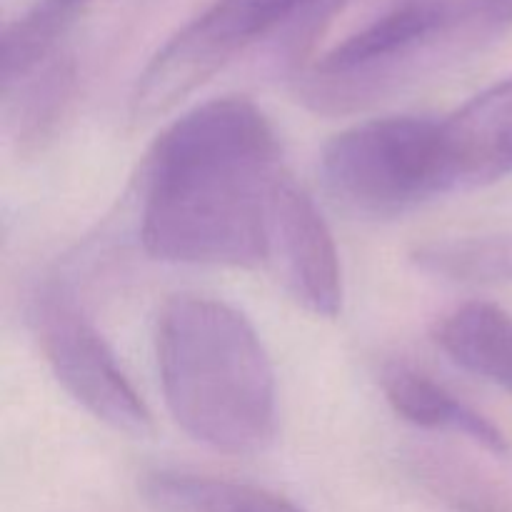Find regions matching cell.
Listing matches in <instances>:
<instances>
[{
	"instance_id": "cell-8",
	"label": "cell",
	"mask_w": 512,
	"mask_h": 512,
	"mask_svg": "<svg viewBox=\"0 0 512 512\" xmlns=\"http://www.w3.org/2000/svg\"><path fill=\"white\" fill-rule=\"evenodd\" d=\"M458 368L512 395V315L500 305L473 300L445 315L433 333Z\"/></svg>"
},
{
	"instance_id": "cell-12",
	"label": "cell",
	"mask_w": 512,
	"mask_h": 512,
	"mask_svg": "<svg viewBox=\"0 0 512 512\" xmlns=\"http://www.w3.org/2000/svg\"><path fill=\"white\" fill-rule=\"evenodd\" d=\"M415 263L463 283H512V238H463L415 250Z\"/></svg>"
},
{
	"instance_id": "cell-14",
	"label": "cell",
	"mask_w": 512,
	"mask_h": 512,
	"mask_svg": "<svg viewBox=\"0 0 512 512\" xmlns=\"http://www.w3.org/2000/svg\"><path fill=\"white\" fill-rule=\"evenodd\" d=\"M490 38H500L512 28V0H475Z\"/></svg>"
},
{
	"instance_id": "cell-7",
	"label": "cell",
	"mask_w": 512,
	"mask_h": 512,
	"mask_svg": "<svg viewBox=\"0 0 512 512\" xmlns=\"http://www.w3.org/2000/svg\"><path fill=\"white\" fill-rule=\"evenodd\" d=\"M380 385L390 408L408 423L418 428L458 433L495 455L510 453L508 438L498 425L490 423L483 413L455 398L450 390L420 370L405 363H390L380 375Z\"/></svg>"
},
{
	"instance_id": "cell-6",
	"label": "cell",
	"mask_w": 512,
	"mask_h": 512,
	"mask_svg": "<svg viewBox=\"0 0 512 512\" xmlns=\"http://www.w3.org/2000/svg\"><path fill=\"white\" fill-rule=\"evenodd\" d=\"M290 298L318 318H335L343 308V270L333 233L318 205L290 175H280L268 205V253Z\"/></svg>"
},
{
	"instance_id": "cell-5",
	"label": "cell",
	"mask_w": 512,
	"mask_h": 512,
	"mask_svg": "<svg viewBox=\"0 0 512 512\" xmlns=\"http://www.w3.org/2000/svg\"><path fill=\"white\" fill-rule=\"evenodd\" d=\"M30 325L50 370L95 420L130 438L153 433V415L123 373L103 335L58 288H45L30 303Z\"/></svg>"
},
{
	"instance_id": "cell-1",
	"label": "cell",
	"mask_w": 512,
	"mask_h": 512,
	"mask_svg": "<svg viewBox=\"0 0 512 512\" xmlns=\"http://www.w3.org/2000/svg\"><path fill=\"white\" fill-rule=\"evenodd\" d=\"M283 175L273 125L245 98L170 123L145 163L140 240L153 258L253 268L268 253V205Z\"/></svg>"
},
{
	"instance_id": "cell-10",
	"label": "cell",
	"mask_w": 512,
	"mask_h": 512,
	"mask_svg": "<svg viewBox=\"0 0 512 512\" xmlns=\"http://www.w3.org/2000/svg\"><path fill=\"white\" fill-rule=\"evenodd\" d=\"M143 493L158 512H303L298 505L268 490L205 475H148Z\"/></svg>"
},
{
	"instance_id": "cell-9",
	"label": "cell",
	"mask_w": 512,
	"mask_h": 512,
	"mask_svg": "<svg viewBox=\"0 0 512 512\" xmlns=\"http://www.w3.org/2000/svg\"><path fill=\"white\" fill-rule=\"evenodd\" d=\"M75 63L58 53L18 83L3 88L8 128L20 148H38L68 115L75 98Z\"/></svg>"
},
{
	"instance_id": "cell-3",
	"label": "cell",
	"mask_w": 512,
	"mask_h": 512,
	"mask_svg": "<svg viewBox=\"0 0 512 512\" xmlns=\"http://www.w3.org/2000/svg\"><path fill=\"white\" fill-rule=\"evenodd\" d=\"M348 0H215L150 58L130 95L135 123H150L193 95L260 38L293 30L308 40Z\"/></svg>"
},
{
	"instance_id": "cell-11",
	"label": "cell",
	"mask_w": 512,
	"mask_h": 512,
	"mask_svg": "<svg viewBox=\"0 0 512 512\" xmlns=\"http://www.w3.org/2000/svg\"><path fill=\"white\" fill-rule=\"evenodd\" d=\"M80 0H45L8 25L3 35V88L18 83L60 53V40Z\"/></svg>"
},
{
	"instance_id": "cell-2",
	"label": "cell",
	"mask_w": 512,
	"mask_h": 512,
	"mask_svg": "<svg viewBox=\"0 0 512 512\" xmlns=\"http://www.w3.org/2000/svg\"><path fill=\"white\" fill-rule=\"evenodd\" d=\"M160 388L175 423L230 455L263 453L275 438L278 390L250 320L205 295H175L155 333Z\"/></svg>"
},
{
	"instance_id": "cell-4",
	"label": "cell",
	"mask_w": 512,
	"mask_h": 512,
	"mask_svg": "<svg viewBox=\"0 0 512 512\" xmlns=\"http://www.w3.org/2000/svg\"><path fill=\"white\" fill-rule=\"evenodd\" d=\"M320 173L348 210L395 218L445 195L440 120L390 115L335 135L323 150Z\"/></svg>"
},
{
	"instance_id": "cell-13",
	"label": "cell",
	"mask_w": 512,
	"mask_h": 512,
	"mask_svg": "<svg viewBox=\"0 0 512 512\" xmlns=\"http://www.w3.org/2000/svg\"><path fill=\"white\" fill-rule=\"evenodd\" d=\"M420 483L460 512H512L508 495L453 455L420 450L413 458Z\"/></svg>"
}]
</instances>
